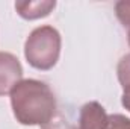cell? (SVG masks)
Here are the masks:
<instances>
[{
    "label": "cell",
    "mask_w": 130,
    "mask_h": 129,
    "mask_svg": "<svg viewBox=\"0 0 130 129\" xmlns=\"http://www.w3.org/2000/svg\"><path fill=\"white\" fill-rule=\"evenodd\" d=\"M9 94L14 117L20 125L45 128L56 115V97L42 81L21 79Z\"/></svg>",
    "instance_id": "6da1fadb"
},
{
    "label": "cell",
    "mask_w": 130,
    "mask_h": 129,
    "mask_svg": "<svg viewBox=\"0 0 130 129\" xmlns=\"http://www.w3.org/2000/svg\"><path fill=\"white\" fill-rule=\"evenodd\" d=\"M62 38L56 28L50 24L38 26L29 33L24 43V58L30 67L47 71L58 64Z\"/></svg>",
    "instance_id": "7a4b0ae2"
},
{
    "label": "cell",
    "mask_w": 130,
    "mask_h": 129,
    "mask_svg": "<svg viewBox=\"0 0 130 129\" xmlns=\"http://www.w3.org/2000/svg\"><path fill=\"white\" fill-rule=\"evenodd\" d=\"M21 78L23 67L18 58L9 52H0V97L11 93Z\"/></svg>",
    "instance_id": "3957f363"
},
{
    "label": "cell",
    "mask_w": 130,
    "mask_h": 129,
    "mask_svg": "<svg viewBox=\"0 0 130 129\" xmlns=\"http://www.w3.org/2000/svg\"><path fill=\"white\" fill-rule=\"evenodd\" d=\"M109 115L101 103L95 100L85 103L79 112V129H106Z\"/></svg>",
    "instance_id": "277c9868"
},
{
    "label": "cell",
    "mask_w": 130,
    "mask_h": 129,
    "mask_svg": "<svg viewBox=\"0 0 130 129\" xmlns=\"http://www.w3.org/2000/svg\"><path fill=\"white\" fill-rule=\"evenodd\" d=\"M56 8L55 0H29V2H15L17 14L24 20H38L50 15Z\"/></svg>",
    "instance_id": "5b68a950"
},
{
    "label": "cell",
    "mask_w": 130,
    "mask_h": 129,
    "mask_svg": "<svg viewBox=\"0 0 130 129\" xmlns=\"http://www.w3.org/2000/svg\"><path fill=\"white\" fill-rule=\"evenodd\" d=\"M117 76H118V81H120L123 90L130 88V53L121 56V59L118 61Z\"/></svg>",
    "instance_id": "8992f818"
},
{
    "label": "cell",
    "mask_w": 130,
    "mask_h": 129,
    "mask_svg": "<svg viewBox=\"0 0 130 129\" xmlns=\"http://www.w3.org/2000/svg\"><path fill=\"white\" fill-rule=\"evenodd\" d=\"M115 15L124 28L130 29V0H120L115 3Z\"/></svg>",
    "instance_id": "52a82bcc"
},
{
    "label": "cell",
    "mask_w": 130,
    "mask_h": 129,
    "mask_svg": "<svg viewBox=\"0 0 130 129\" xmlns=\"http://www.w3.org/2000/svg\"><path fill=\"white\" fill-rule=\"evenodd\" d=\"M106 129H130V119L123 114L109 115V123Z\"/></svg>",
    "instance_id": "ba28073f"
},
{
    "label": "cell",
    "mask_w": 130,
    "mask_h": 129,
    "mask_svg": "<svg viewBox=\"0 0 130 129\" xmlns=\"http://www.w3.org/2000/svg\"><path fill=\"white\" fill-rule=\"evenodd\" d=\"M121 105L130 112V88L123 90V96H121Z\"/></svg>",
    "instance_id": "9c48e42d"
},
{
    "label": "cell",
    "mask_w": 130,
    "mask_h": 129,
    "mask_svg": "<svg viewBox=\"0 0 130 129\" xmlns=\"http://www.w3.org/2000/svg\"><path fill=\"white\" fill-rule=\"evenodd\" d=\"M127 40H129V46H130V29H129V35H127Z\"/></svg>",
    "instance_id": "30bf717a"
}]
</instances>
